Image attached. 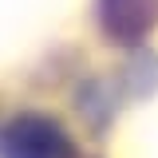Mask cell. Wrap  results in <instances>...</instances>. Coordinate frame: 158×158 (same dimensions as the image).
<instances>
[{
  "instance_id": "1",
  "label": "cell",
  "mask_w": 158,
  "mask_h": 158,
  "mask_svg": "<svg viewBox=\"0 0 158 158\" xmlns=\"http://www.w3.org/2000/svg\"><path fill=\"white\" fill-rule=\"evenodd\" d=\"M0 158H71V142L59 123L24 115L0 127Z\"/></svg>"
},
{
  "instance_id": "2",
  "label": "cell",
  "mask_w": 158,
  "mask_h": 158,
  "mask_svg": "<svg viewBox=\"0 0 158 158\" xmlns=\"http://www.w3.org/2000/svg\"><path fill=\"white\" fill-rule=\"evenodd\" d=\"M99 16H103L107 36L123 40V44H135L154 28L158 0H99Z\"/></svg>"
}]
</instances>
